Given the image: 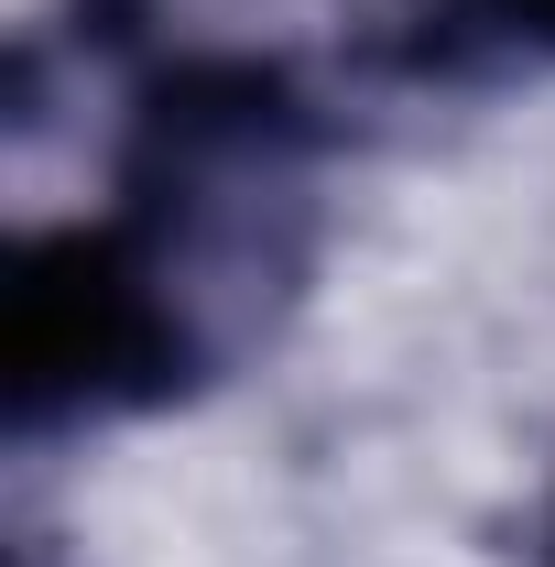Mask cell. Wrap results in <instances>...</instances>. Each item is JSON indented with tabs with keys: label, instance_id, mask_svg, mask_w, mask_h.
Here are the masks:
<instances>
[{
	"label": "cell",
	"instance_id": "cell-1",
	"mask_svg": "<svg viewBox=\"0 0 555 567\" xmlns=\"http://www.w3.org/2000/svg\"><path fill=\"white\" fill-rule=\"evenodd\" d=\"M197 371H208V328L175 284L153 208L66 218V229H33L11 251V328H0L11 436L153 415Z\"/></svg>",
	"mask_w": 555,
	"mask_h": 567
},
{
	"label": "cell",
	"instance_id": "cell-2",
	"mask_svg": "<svg viewBox=\"0 0 555 567\" xmlns=\"http://www.w3.org/2000/svg\"><path fill=\"white\" fill-rule=\"evenodd\" d=\"M480 22H501L512 44H534V55H555V0H469Z\"/></svg>",
	"mask_w": 555,
	"mask_h": 567
}]
</instances>
